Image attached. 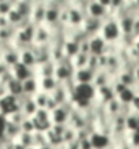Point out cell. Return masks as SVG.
<instances>
[{
	"label": "cell",
	"mask_w": 139,
	"mask_h": 149,
	"mask_svg": "<svg viewBox=\"0 0 139 149\" xmlns=\"http://www.w3.org/2000/svg\"><path fill=\"white\" fill-rule=\"evenodd\" d=\"M101 37L106 41L109 45H116L120 44L123 34H121L120 26H119V21L113 17H109L108 19H105L102 23V29L100 32Z\"/></svg>",
	"instance_id": "1"
},
{
	"label": "cell",
	"mask_w": 139,
	"mask_h": 149,
	"mask_svg": "<svg viewBox=\"0 0 139 149\" xmlns=\"http://www.w3.org/2000/svg\"><path fill=\"white\" fill-rule=\"evenodd\" d=\"M34 32H36V26L30 22L21 26L19 29H17L14 45L17 47L19 51L23 49V48L32 47L33 42H34Z\"/></svg>",
	"instance_id": "2"
},
{
	"label": "cell",
	"mask_w": 139,
	"mask_h": 149,
	"mask_svg": "<svg viewBox=\"0 0 139 149\" xmlns=\"http://www.w3.org/2000/svg\"><path fill=\"white\" fill-rule=\"evenodd\" d=\"M74 68L68 59H64L62 62L56 63V71H55V78L59 81V84H67L72 82L74 78Z\"/></svg>",
	"instance_id": "3"
},
{
	"label": "cell",
	"mask_w": 139,
	"mask_h": 149,
	"mask_svg": "<svg viewBox=\"0 0 139 149\" xmlns=\"http://www.w3.org/2000/svg\"><path fill=\"white\" fill-rule=\"evenodd\" d=\"M0 60L4 62L10 68L19 63V49L12 44L0 45Z\"/></svg>",
	"instance_id": "4"
},
{
	"label": "cell",
	"mask_w": 139,
	"mask_h": 149,
	"mask_svg": "<svg viewBox=\"0 0 139 149\" xmlns=\"http://www.w3.org/2000/svg\"><path fill=\"white\" fill-rule=\"evenodd\" d=\"M86 15L90 18L105 21L111 17V11L105 8L97 0H90V1H87V6H86Z\"/></svg>",
	"instance_id": "5"
},
{
	"label": "cell",
	"mask_w": 139,
	"mask_h": 149,
	"mask_svg": "<svg viewBox=\"0 0 139 149\" xmlns=\"http://www.w3.org/2000/svg\"><path fill=\"white\" fill-rule=\"evenodd\" d=\"M46 8H48V3L45 0H37L32 10V15H30V23L34 26L38 25H44L45 17H46Z\"/></svg>",
	"instance_id": "6"
},
{
	"label": "cell",
	"mask_w": 139,
	"mask_h": 149,
	"mask_svg": "<svg viewBox=\"0 0 139 149\" xmlns=\"http://www.w3.org/2000/svg\"><path fill=\"white\" fill-rule=\"evenodd\" d=\"M34 126H36V131H42L46 133L52 127V120H50V112L48 109H38L37 113L32 118Z\"/></svg>",
	"instance_id": "7"
},
{
	"label": "cell",
	"mask_w": 139,
	"mask_h": 149,
	"mask_svg": "<svg viewBox=\"0 0 139 149\" xmlns=\"http://www.w3.org/2000/svg\"><path fill=\"white\" fill-rule=\"evenodd\" d=\"M53 32L49 26L46 25H38L36 26V32H34V45H48L52 41Z\"/></svg>",
	"instance_id": "8"
},
{
	"label": "cell",
	"mask_w": 139,
	"mask_h": 149,
	"mask_svg": "<svg viewBox=\"0 0 139 149\" xmlns=\"http://www.w3.org/2000/svg\"><path fill=\"white\" fill-rule=\"evenodd\" d=\"M102 23L104 21H100V19H94V18H90V17H86L83 23H82V32L86 34V37H93L95 34H100L101 29H102Z\"/></svg>",
	"instance_id": "9"
},
{
	"label": "cell",
	"mask_w": 139,
	"mask_h": 149,
	"mask_svg": "<svg viewBox=\"0 0 139 149\" xmlns=\"http://www.w3.org/2000/svg\"><path fill=\"white\" fill-rule=\"evenodd\" d=\"M89 42H90V51H91V55H95V56H102V55L108 54V48H109V44L104 40L101 34H95L93 37H89Z\"/></svg>",
	"instance_id": "10"
},
{
	"label": "cell",
	"mask_w": 139,
	"mask_h": 149,
	"mask_svg": "<svg viewBox=\"0 0 139 149\" xmlns=\"http://www.w3.org/2000/svg\"><path fill=\"white\" fill-rule=\"evenodd\" d=\"M94 75H95V71H93L89 67L82 68V70H76L74 72L72 82H74V85H89V84H93Z\"/></svg>",
	"instance_id": "11"
},
{
	"label": "cell",
	"mask_w": 139,
	"mask_h": 149,
	"mask_svg": "<svg viewBox=\"0 0 139 149\" xmlns=\"http://www.w3.org/2000/svg\"><path fill=\"white\" fill-rule=\"evenodd\" d=\"M21 133H22V130H21V126H19V125H15V123L8 122V120L4 119V126H3L1 137H3L6 141H10V142L17 141L18 137L21 136Z\"/></svg>",
	"instance_id": "12"
},
{
	"label": "cell",
	"mask_w": 139,
	"mask_h": 149,
	"mask_svg": "<svg viewBox=\"0 0 139 149\" xmlns=\"http://www.w3.org/2000/svg\"><path fill=\"white\" fill-rule=\"evenodd\" d=\"M115 79H116V78H113L106 70L101 68L98 71H95L94 79H93V84H91V85L94 86L95 89H101V88L112 85L113 82H115Z\"/></svg>",
	"instance_id": "13"
},
{
	"label": "cell",
	"mask_w": 139,
	"mask_h": 149,
	"mask_svg": "<svg viewBox=\"0 0 139 149\" xmlns=\"http://www.w3.org/2000/svg\"><path fill=\"white\" fill-rule=\"evenodd\" d=\"M19 63L25 64V66L29 68L36 70L38 62H37V56H36V54H34V51H33L32 47L23 48V49L19 51Z\"/></svg>",
	"instance_id": "14"
},
{
	"label": "cell",
	"mask_w": 139,
	"mask_h": 149,
	"mask_svg": "<svg viewBox=\"0 0 139 149\" xmlns=\"http://www.w3.org/2000/svg\"><path fill=\"white\" fill-rule=\"evenodd\" d=\"M11 74H12V77L15 78V79H18V81H21V82L26 81V79H29V78H32L36 75V72H34L33 68L26 67V66L22 63H18V64H15L14 67H11Z\"/></svg>",
	"instance_id": "15"
},
{
	"label": "cell",
	"mask_w": 139,
	"mask_h": 149,
	"mask_svg": "<svg viewBox=\"0 0 139 149\" xmlns=\"http://www.w3.org/2000/svg\"><path fill=\"white\" fill-rule=\"evenodd\" d=\"M19 103H21V111L25 113L26 118H33L38 111V107H37L36 101L33 97H27V96H22L19 99Z\"/></svg>",
	"instance_id": "16"
},
{
	"label": "cell",
	"mask_w": 139,
	"mask_h": 149,
	"mask_svg": "<svg viewBox=\"0 0 139 149\" xmlns=\"http://www.w3.org/2000/svg\"><path fill=\"white\" fill-rule=\"evenodd\" d=\"M23 86V96H27V97H33V96L40 92V85H38V78L34 75V77L29 78L26 81L22 82Z\"/></svg>",
	"instance_id": "17"
},
{
	"label": "cell",
	"mask_w": 139,
	"mask_h": 149,
	"mask_svg": "<svg viewBox=\"0 0 139 149\" xmlns=\"http://www.w3.org/2000/svg\"><path fill=\"white\" fill-rule=\"evenodd\" d=\"M55 71H56V63L55 62H48L44 64H38L34 70L36 77L45 78V77H55Z\"/></svg>",
	"instance_id": "18"
},
{
	"label": "cell",
	"mask_w": 139,
	"mask_h": 149,
	"mask_svg": "<svg viewBox=\"0 0 139 149\" xmlns=\"http://www.w3.org/2000/svg\"><path fill=\"white\" fill-rule=\"evenodd\" d=\"M33 6H34V3H32V1H27V0H17V1L14 3V8L17 10L23 18H26L30 21Z\"/></svg>",
	"instance_id": "19"
},
{
	"label": "cell",
	"mask_w": 139,
	"mask_h": 149,
	"mask_svg": "<svg viewBox=\"0 0 139 149\" xmlns=\"http://www.w3.org/2000/svg\"><path fill=\"white\" fill-rule=\"evenodd\" d=\"M38 85H40V91L41 92H45V93L50 95V93H52V92L59 86V81L55 77L38 78Z\"/></svg>",
	"instance_id": "20"
},
{
	"label": "cell",
	"mask_w": 139,
	"mask_h": 149,
	"mask_svg": "<svg viewBox=\"0 0 139 149\" xmlns=\"http://www.w3.org/2000/svg\"><path fill=\"white\" fill-rule=\"evenodd\" d=\"M89 58H90V55H86V54L79 52V54H76L74 58L70 59V63H71L74 71L87 67V66H89Z\"/></svg>",
	"instance_id": "21"
},
{
	"label": "cell",
	"mask_w": 139,
	"mask_h": 149,
	"mask_svg": "<svg viewBox=\"0 0 139 149\" xmlns=\"http://www.w3.org/2000/svg\"><path fill=\"white\" fill-rule=\"evenodd\" d=\"M63 52L66 59L70 60L76 54H79V42H76L75 40H66L63 44Z\"/></svg>",
	"instance_id": "22"
},
{
	"label": "cell",
	"mask_w": 139,
	"mask_h": 149,
	"mask_svg": "<svg viewBox=\"0 0 139 149\" xmlns=\"http://www.w3.org/2000/svg\"><path fill=\"white\" fill-rule=\"evenodd\" d=\"M6 86H7V92H8L10 96H14V97H17V99H21V97L23 96L22 82L18 81V79L12 78V79H11Z\"/></svg>",
	"instance_id": "23"
},
{
	"label": "cell",
	"mask_w": 139,
	"mask_h": 149,
	"mask_svg": "<svg viewBox=\"0 0 139 149\" xmlns=\"http://www.w3.org/2000/svg\"><path fill=\"white\" fill-rule=\"evenodd\" d=\"M15 33H17V29L12 26L0 29V45L12 44L14 40H15Z\"/></svg>",
	"instance_id": "24"
},
{
	"label": "cell",
	"mask_w": 139,
	"mask_h": 149,
	"mask_svg": "<svg viewBox=\"0 0 139 149\" xmlns=\"http://www.w3.org/2000/svg\"><path fill=\"white\" fill-rule=\"evenodd\" d=\"M17 141L21 142L26 149L34 148V133H23L22 131Z\"/></svg>",
	"instance_id": "25"
},
{
	"label": "cell",
	"mask_w": 139,
	"mask_h": 149,
	"mask_svg": "<svg viewBox=\"0 0 139 149\" xmlns=\"http://www.w3.org/2000/svg\"><path fill=\"white\" fill-rule=\"evenodd\" d=\"M49 96L50 95L40 91L38 93H36V95L33 96V99H34L37 107H38L40 109H46V107H48V101H49Z\"/></svg>",
	"instance_id": "26"
},
{
	"label": "cell",
	"mask_w": 139,
	"mask_h": 149,
	"mask_svg": "<svg viewBox=\"0 0 139 149\" xmlns=\"http://www.w3.org/2000/svg\"><path fill=\"white\" fill-rule=\"evenodd\" d=\"M26 119V116H25V113L19 109V111H15V112H12V113H10L8 116L6 118V120H8V122H12V123H15V125H22L23 123V120Z\"/></svg>",
	"instance_id": "27"
},
{
	"label": "cell",
	"mask_w": 139,
	"mask_h": 149,
	"mask_svg": "<svg viewBox=\"0 0 139 149\" xmlns=\"http://www.w3.org/2000/svg\"><path fill=\"white\" fill-rule=\"evenodd\" d=\"M44 145H49L46 140V134L42 131H34V148L38 149Z\"/></svg>",
	"instance_id": "28"
},
{
	"label": "cell",
	"mask_w": 139,
	"mask_h": 149,
	"mask_svg": "<svg viewBox=\"0 0 139 149\" xmlns=\"http://www.w3.org/2000/svg\"><path fill=\"white\" fill-rule=\"evenodd\" d=\"M14 0H3V1H0V15H3V17H7L10 13H11V10L14 8Z\"/></svg>",
	"instance_id": "29"
},
{
	"label": "cell",
	"mask_w": 139,
	"mask_h": 149,
	"mask_svg": "<svg viewBox=\"0 0 139 149\" xmlns=\"http://www.w3.org/2000/svg\"><path fill=\"white\" fill-rule=\"evenodd\" d=\"M21 130L23 133H34L36 131V126H34V122H33L32 118H26L23 123L21 125Z\"/></svg>",
	"instance_id": "30"
},
{
	"label": "cell",
	"mask_w": 139,
	"mask_h": 149,
	"mask_svg": "<svg viewBox=\"0 0 139 149\" xmlns=\"http://www.w3.org/2000/svg\"><path fill=\"white\" fill-rule=\"evenodd\" d=\"M10 72H11V68H10L4 62L0 60V79H1L3 77H6L7 74H10Z\"/></svg>",
	"instance_id": "31"
},
{
	"label": "cell",
	"mask_w": 139,
	"mask_h": 149,
	"mask_svg": "<svg viewBox=\"0 0 139 149\" xmlns=\"http://www.w3.org/2000/svg\"><path fill=\"white\" fill-rule=\"evenodd\" d=\"M6 27H10V22L7 17H3L0 15V29H6Z\"/></svg>",
	"instance_id": "32"
},
{
	"label": "cell",
	"mask_w": 139,
	"mask_h": 149,
	"mask_svg": "<svg viewBox=\"0 0 139 149\" xmlns=\"http://www.w3.org/2000/svg\"><path fill=\"white\" fill-rule=\"evenodd\" d=\"M98 3H101V4L105 7V8L111 10V4H112V0H97Z\"/></svg>",
	"instance_id": "33"
},
{
	"label": "cell",
	"mask_w": 139,
	"mask_h": 149,
	"mask_svg": "<svg viewBox=\"0 0 139 149\" xmlns=\"http://www.w3.org/2000/svg\"><path fill=\"white\" fill-rule=\"evenodd\" d=\"M132 91H134L135 96H139V81L135 82V85L132 86Z\"/></svg>",
	"instance_id": "34"
},
{
	"label": "cell",
	"mask_w": 139,
	"mask_h": 149,
	"mask_svg": "<svg viewBox=\"0 0 139 149\" xmlns=\"http://www.w3.org/2000/svg\"><path fill=\"white\" fill-rule=\"evenodd\" d=\"M134 75H135V78H136V81H139V63L136 64L134 68Z\"/></svg>",
	"instance_id": "35"
},
{
	"label": "cell",
	"mask_w": 139,
	"mask_h": 149,
	"mask_svg": "<svg viewBox=\"0 0 139 149\" xmlns=\"http://www.w3.org/2000/svg\"><path fill=\"white\" fill-rule=\"evenodd\" d=\"M38 149H55L53 146H50V145H44V146H41V148Z\"/></svg>",
	"instance_id": "36"
},
{
	"label": "cell",
	"mask_w": 139,
	"mask_h": 149,
	"mask_svg": "<svg viewBox=\"0 0 139 149\" xmlns=\"http://www.w3.org/2000/svg\"><path fill=\"white\" fill-rule=\"evenodd\" d=\"M86 1H90V0H86Z\"/></svg>",
	"instance_id": "37"
},
{
	"label": "cell",
	"mask_w": 139,
	"mask_h": 149,
	"mask_svg": "<svg viewBox=\"0 0 139 149\" xmlns=\"http://www.w3.org/2000/svg\"><path fill=\"white\" fill-rule=\"evenodd\" d=\"M136 149H139V146H138V148H136Z\"/></svg>",
	"instance_id": "38"
},
{
	"label": "cell",
	"mask_w": 139,
	"mask_h": 149,
	"mask_svg": "<svg viewBox=\"0 0 139 149\" xmlns=\"http://www.w3.org/2000/svg\"><path fill=\"white\" fill-rule=\"evenodd\" d=\"M32 149H36V148H32Z\"/></svg>",
	"instance_id": "39"
}]
</instances>
